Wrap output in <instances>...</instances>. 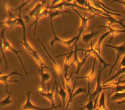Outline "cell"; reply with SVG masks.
<instances>
[{"label":"cell","mask_w":125,"mask_h":110,"mask_svg":"<svg viewBox=\"0 0 125 110\" xmlns=\"http://www.w3.org/2000/svg\"><path fill=\"white\" fill-rule=\"evenodd\" d=\"M6 31V27H4L3 29H1V48L3 49L4 51H10L16 54V56H17V58H18L20 62L21 63V67L23 68V70L24 73H25V75H28L29 73H27V71L25 69V66H24V64L23 62H22V60L21 58H20V56H19L18 53L19 52H25V50H20V51H16L15 49L12 46V45L10 43V42L7 40V39L6 38L5 36V32Z\"/></svg>","instance_id":"6da1fadb"},{"label":"cell","mask_w":125,"mask_h":110,"mask_svg":"<svg viewBox=\"0 0 125 110\" xmlns=\"http://www.w3.org/2000/svg\"><path fill=\"white\" fill-rule=\"evenodd\" d=\"M98 27H102V28H106V29H109L108 31L107 32H105V33H103L100 36V37L98 39V40L97 43H96L95 45H94V48L96 49V50L98 51V52L101 54V51H100V49H101V45L102 42L104 41V40H105L107 36H109V35H111V34H112V36L111 38V40L109 41V42L108 43L111 42V40H113V37H114V35H115L117 33H125V29H123V30H121V29H113V28H111L109 25H103V26H98Z\"/></svg>","instance_id":"7a4b0ae2"},{"label":"cell","mask_w":125,"mask_h":110,"mask_svg":"<svg viewBox=\"0 0 125 110\" xmlns=\"http://www.w3.org/2000/svg\"><path fill=\"white\" fill-rule=\"evenodd\" d=\"M50 27L51 29H52V31L53 32V38L52 40L50 42V45L52 47H53L55 43V42H59L61 43L62 45H64L66 47H68L70 49H71L73 45H75L76 43V40H77V36H74L71 38L70 39H68V40H64V39H61L60 38H59L57 34H55V32L54 28H53V23L52 21H50Z\"/></svg>","instance_id":"3957f363"},{"label":"cell","mask_w":125,"mask_h":110,"mask_svg":"<svg viewBox=\"0 0 125 110\" xmlns=\"http://www.w3.org/2000/svg\"><path fill=\"white\" fill-rule=\"evenodd\" d=\"M102 64L99 63V71H98V75L97 76V79H96V85L95 90L92 93H90L88 95L89 97L90 100H94L98 96L100 95V93L103 91H105L106 89H112L113 88L110 87H104L103 85H101V73L102 71L104 68H101Z\"/></svg>","instance_id":"277c9868"},{"label":"cell","mask_w":125,"mask_h":110,"mask_svg":"<svg viewBox=\"0 0 125 110\" xmlns=\"http://www.w3.org/2000/svg\"><path fill=\"white\" fill-rule=\"evenodd\" d=\"M91 3L93 4V6H94L96 8H98L99 9L103 10L109 15L112 16H121L120 14H117L116 12H119V13H125V11L123 10H117L111 9V8L107 7L105 4L103 3L100 0H88Z\"/></svg>","instance_id":"5b68a950"},{"label":"cell","mask_w":125,"mask_h":110,"mask_svg":"<svg viewBox=\"0 0 125 110\" xmlns=\"http://www.w3.org/2000/svg\"><path fill=\"white\" fill-rule=\"evenodd\" d=\"M72 10H74L75 12H76L78 16L80 17V20H81V22H80V27H79V29H78V35L76 36H77V40H76V43L78 42L80 38H81V36H82V33H83L84 30L87 27V23L88 21H89L90 19H92V18H93L94 16H96V14H94V15L91 16H90L89 17H86L85 16H83L82 15H81L79 12H78V10L76 9H75L74 8H72Z\"/></svg>","instance_id":"8992f818"},{"label":"cell","mask_w":125,"mask_h":110,"mask_svg":"<svg viewBox=\"0 0 125 110\" xmlns=\"http://www.w3.org/2000/svg\"><path fill=\"white\" fill-rule=\"evenodd\" d=\"M78 50H79V49H78V47H77V44H76L75 45V49L73 51V60H72V64H75L76 66V67H77V69H76V75L77 76H78V74L80 73V71L81 70L82 68L83 67L84 64L85 63L87 58L88 57H89V56L90 55L89 54L86 53L85 56H84L83 59L82 60H80L78 57V54H77V52H78Z\"/></svg>","instance_id":"52a82bcc"},{"label":"cell","mask_w":125,"mask_h":110,"mask_svg":"<svg viewBox=\"0 0 125 110\" xmlns=\"http://www.w3.org/2000/svg\"><path fill=\"white\" fill-rule=\"evenodd\" d=\"M46 1L47 0H42L41 1H39L36 5L34 7L33 9L31 11L29 12V13L27 15H26L24 17L25 18V23H27L29 21V19H31L33 16H35L36 14L41 13L43 11V10L44 9L46 6Z\"/></svg>","instance_id":"ba28073f"},{"label":"cell","mask_w":125,"mask_h":110,"mask_svg":"<svg viewBox=\"0 0 125 110\" xmlns=\"http://www.w3.org/2000/svg\"><path fill=\"white\" fill-rule=\"evenodd\" d=\"M37 40H38V41L39 42V43H40V44L42 46L43 49H44V50L45 52L46 53V54L48 55V58H50L51 60V61L53 62V66H54V69H55V71H56L57 74H58V75L59 76V77H60L61 80V82H62V87H65V84H64V76H62V71H61V68L59 67V66L58 64H57L56 61L53 59V58L51 56V55L50 54V53H49V52L48 51V50L46 49V47H45L44 44L41 41V40L40 38H39V37L37 38Z\"/></svg>","instance_id":"9c48e42d"},{"label":"cell","mask_w":125,"mask_h":110,"mask_svg":"<svg viewBox=\"0 0 125 110\" xmlns=\"http://www.w3.org/2000/svg\"><path fill=\"white\" fill-rule=\"evenodd\" d=\"M79 50H82L83 51H85L86 53L87 54H91V55H93L94 57H95L96 59L99 60V63H100L101 64H102L104 66L103 68L105 69V68L107 67H111V64H108L107 62H105V60H104L103 58H102L101 54L94 47H93V43H92V42H91V48L89 49H79Z\"/></svg>","instance_id":"30bf717a"},{"label":"cell","mask_w":125,"mask_h":110,"mask_svg":"<svg viewBox=\"0 0 125 110\" xmlns=\"http://www.w3.org/2000/svg\"><path fill=\"white\" fill-rule=\"evenodd\" d=\"M106 47H110V48H112L113 49H115L117 52V57H116V60H115V62L113 63V64L111 66V69H110V72H109V75H111V73H112V71H113V68L115 66V65L117 64V63L118 62L119 60L120 59L122 56H125V42L123 43V44L121 45H118V46H114V45H111L106 44L105 45Z\"/></svg>","instance_id":"8fae6325"},{"label":"cell","mask_w":125,"mask_h":110,"mask_svg":"<svg viewBox=\"0 0 125 110\" xmlns=\"http://www.w3.org/2000/svg\"><path fill=\"white\" fill-rule=\"evenodd\" d=\"M32 91L27 89V100L25 104L22 106L21 109L19 110H52V107L48 108H43L41 107L36 106L31 101V94Z\"/></svg>","instance_id":"7c38bea8"},{"label":"cell","mask_w":125,"mask_h":110,"mask_svg":"<svg viewBox=\"0 0 125 110\" xmlns=\"http://www.w3.org/2000/svg\"><path fill=\"white\" fill-rule=\"evenodd\" d=\"M57 84V81H56V78H55V82L54 84H53V87L52 91H49V88L50 87H48V92H42V91L41 90H39V94L42 96L44 98H46V99H48L50 102L51 104H52V109H55V110H57V106H55V97H54V92L55 89V87H56Z\"/></svg>","instance_id":"4fadbf2b"},{"label":"cell","mask_w":125,"mask_h":110,"mask_svg":"<svg viewBox=\"0 0 125 110\" xmlns=\"http://www.w3.org/2000/svg\"><path fill=\"white\" fill-rule=\"evenodd\" d=\"M96 62V58H94L93 61V66H92L91 70L89 72V73L86 76H76L74 79H86L88 82V89H87V97H88V95H89L90 93V84L91 82L93 80L94 77V70H95V66Z\"/></svg>","instance_id":"5bb4252c"},{"label":"cell","mask_w":125,"mask_h":110,"mask_svg":"<svg viewBox=\"0 0 125 110\" xmlns=\"http://www.w3.org/2000/svg\"><path fill=\"white\" fill-rule=\"evenodd\" d=\"M18 75L21 76H23V75L22 74L18 72L17 70H14L13 71L10 73L8 75H1L0 76V81L1 82H3L5 84L6 86V91L9 90V85H8V82H18L20 81L19 80H9V78L12 75Z\"/></svg>","instance_id":"9a60e30c"},{"label":"cell","mask_w":125,"mask_h":110,"mask_svg":"<svg viewBox=\"0 0 125 110\" xmlns=\"http://www.w3.org/2000/svg\"><path fill=\"white\" fill-rule=\"evenodd\" d=\"M72 54H73V51H70V52L66 53V54H60V55H58V56H56L55 58H57L58 57H60L61 56H64V55H66V57H65V59H64V78H66V76H67V72H68V69L71 67L72 66V62H71V58H72Z\"/></svg>","instance_id":"2e32d148"},{"label":"cell","mask_w":125,"mask_h":110,"mask_svg":"<svg viewBox=\"0 0 125 110\" xmlns=\"http://www.w3.org/2000/svg\"><path fill=\"white\" fill-rule=\"evenodd\" d=\"M96 15L98 16L101 17V18H103V19H106V20H107V21H109V24H107V25L119 24V25H121V27L125 29V25L123 23V21H124V19H118V18H116V17H113L112 15L102 16L98 13L96 14Z\"/></svg>","instance_id":"e0dca14e"},{"label":"cell","mask_w":125,"mask_h":110,"mask_svg":"<svg viewBox=\"0 0 125 110\" xmlns=\"http://www.w3.org/2000/svg\"><path fill=\"white\" fill-rule=\"evenodd\" d=\"M30 54L33 56V58H34V60H35V62H36V63L37 64V65L40 67V68H41V71H44V70L45 69L52 70V69H51L50 68L48 67V66L45 64L44 62H43V60H42V58L40 57V56H39V54H38L37 51V52H34V53H30Z\"/></svg>","instance_id":"ac0fdd59"},{"label":"cell","mask_w":125,"mask_h":110,"mask_svg":"<svg viewBox=\"0 0 125 110\" xmlns=\"http://www.w3.org/2000/svg\"><path fill=\"white\" fill-rule=\"evenodd\" d=\"M64 13L72 14V12H70L69 11H67V10L63 11V10L60 9L52 10H50V12H49L48 17V19L50 20V21H52L53 18H55V17H57V16H59L60 15H62L63 19H65V16H64Z\"/></svg>","instance_id":"d6986e66"},{"label":"cell","mask_w":125,"mask_h":110,"mask_svg":"<svg viewBox=\"0 0 125 110\" xmlns=\"http://www.w3.org/2000/svg\"><path fill=\"white\" fill-rule=\"evenodd\" d=\"M57 88H56V91L57 95L60 97V98L62 100V108L63 110L65 109V104H66V95H67V93L65 91V89H64V87H61L58 83H57Z\"/></svg>","instance_id":"ffe728a7"},{"label":"cell","mask_w":125,"mask_h":110,"mask_svg":"<svg viewBox=\"0 0 125 110\" xmlns=\"http://www.w3.org/2000/svg\"><path fill=\"white\" fill-rule=\"evenodd\" d=\"M86 92H87V89L85 88H83V87H78V89H76V91H74V93H73V95H72V97L70 98V99H68V102L67 103V104L66 105V107H65V109L64 110H67L70 107L72 106V101H73V99L76 96H78L81 93H85Z\"/></svg>","instance_id":"44dd1931"},{"label":"cell","mask_w":125,"mask_h":110,"mask_svg":"<svg viewBox=\"0 0 125 110\" xmlns=\"http://www.w3.org/2000/svg\"><path fill=\"white\" fill-rule=\"evenodd\" d=\"M16 26H20L23 31V38H26L25 36V30H26V27H25V20L22 18L21 16V11H19V14L18 17H16Z\"/></svg>","instance_id":"7402d4cb"},{"label":"cell","mask_w":125,"mask_h":110,"mask_svg":"<svg viewBox=\"0 0 125 110\" xmlns=\"http://www.w3.org/2000/svg\"><path fill=\"white\" fill-rule=\"evenodd\" d=\"M98 99V96L94 100V102H93V100H90L89 101L88 103H87L85 106L79 108L78 110H84L85 109L86 110H95L96 108V104H97Z\"/></svg>","instance_id":"603a6c76"},{"label":"cell","mask_w":125,"mask_h":110,"mask_svg":"<svg viewBox=\"0 0 125 110\" xmlns=\"http://www.w3.org/2000/svg\"><path fill=\"white\" fill-rule=\"evenodd\" d=\"M18 43H21L23 45L24 49H25V52H28L29 54H30V53H34V52H37V51L35 50V49L33 48L31 45L29 44L26 38H22V40Z\"/></svg>","instance_id":"cb8c5ba5"},{"label":"cell","mask_w":125,"mask_h":110,"mask_svg":"<svg viewBox=\"0 0 125 110\" xmlns=\"http://www.w3.org/2000/svg\"><path fill=\"white\" fill-rule=\"evenodd\" d=\"M100 33V31H97V32H93V30L92 29L91 32L89 34H83L82 36V42L83 43H87L89 42H91L92 41V39L94 37L96 36V35Z\"/></svg>","instance_id":"d4e9b609"},{"label":"cell","mask_w":125,"mask_h":110,"mask_svg":"<svg viewBox=\"0 0 125 110\" xmlns=\"http://www.w3.org/2000/svg\"><path fill=\"white\" fill-rule=\"evenodd\" d=\"M40 77H41V91L44 89L45 87L46 82H48L49 80L50 79L51 76L50 74L48 73H44V71H41L40 73Z\"/></svg>","instance_id":"484cf974"},{"label":"cell","mask_w":125,"mask_h":110,"mask_svg":"<svg viewBox=\"0 0 125 110\" xmlns=\"http://www.w3.org/2000/svg\"><path fill=\"white\" fill-rule=\"evenodd\" d=\"M98 109L100 110H107L105 103V91H103L100 93L98 102Z\"/></svg>","instance_id":"4316f807"},{"label":"cell","mask_w":125,"mask_h":110,"mask_svg":"<svg viewBox=\"0 0 125 110\" xmlns=\"http://www.w3.org/2000/svg\"><path fill=\"white\" fill-rule=\"evenodd\" d=\"M6 91L7 92L8 96L1 101V107L7 106L12 104L13 103L12 100L11 99L12 95L13 94V92H12V91H9V90H8V91Z\"/></svg>","instance_id":"83f0119b"},{"label":"cell","mask_w":125,"mask_h":110,"mask_svg":"<svg viewBox=\"0 0 125 110\" xmlns=\"http://www.w3.org/2000/svg\"><path fill=\"white\" fill-rule=\"evenodd\" d=\"M122 74H125V67H124V68H121V69L119 70V71H118L117 73L115 74V75L113 76H111V77H110L109 79L106 80H105V81L103 83V85L106 84L108 83V82H110L112 81L113 79H115V78H117V76H119V75H122Z\"/></svg>","instance_id":"f1b7e54d"},{"label":"cell","mask_w":125,"mask_h":110,"mask_svg":"<svg viewBox=\"0 0 125 110\" xmlns=\"http://www.w3.org/2000/svg\"><path fill=\"white\" fill-rule=\"evenodd\" d=\"M123 99H125V92H116L110 99L111 101H118Z\"/></svg>","instance_id":"f546056e"},{"label":"cell","mask_w":125,"mask_h":110,"mask_svg":"<svg viewBox=\"0 0 125 110\" xmlns=\"http://www.w3.org/2000/svg\"><path fill=\"white\" fill-rule=\"evenodd\" d=\"M125 90V85H121L118 84L116 85V87L115 88V93L116 92H123V91Z\"/></svg>","instance_id":"4dcf8cb0"},{"label":"cell","mask_w":125,"mask_h":110,"mask_svg":"<svg viewBox=\"0 0 125 110\" xmlns=\"http://www.w3.org/2000/svg\"><path fill=\"white\" fill-rule=\"evenodd\" d=\"M124 67H125V55L123 56V59L121 60V64H120V68H123Z\"/></svg>","instance_id":"1f68e13d"},{"label":"cell","mask_w":125,"mask_h":110,"mask_svg":"<svg viewBox=\"0 0 125 110\" xmlns=\"http://www.w3.org/2000/svg\"><path fill=\"white\" fill-rule=\"evenodd\" d=\"M112 2H117V3H121V5H123L125 7V1H121V0H112Z\"/></svg>","instance_id":"d6a6232c"},{"label":"cell","mask_w":125,"mask_h":110,"mask_svg":"<svg viewBox=\"0 0 125 110\" xmlns=\"http://www.w3.org/2000/svg\"><path fill=\"white\" fill-rule=\"evenodd\" d=\"M64 1V0H52V2H51V6L55 5H57V3L59 1Z\"/></svg>","instance_id":"836d02e7"},{"label":"cell","mask_w":125,"mask_h":110,"mask_svg":"<svg viewBox=\"0 0 125 110\" xmlns=\"http://www.w3.org/2000/svg\"><path fill=\"white\" fill-rule=\"evenodd\" d=\"M125 102V99H124L123 101H121V102H117V104H123V103Z\"/></svg>","instance_id":"e575fe53"},{"label":"cell","mask_w":125,"mask_h":110,"mask_svg":"<svg viewBox=\"0 0 125 110\" xmlns=\"http://www.w3.org/2000/svg\"><path fill=\"white\" fill-rule=\"evenodd\" d=\"M95 110H99V109H96V108Z\"/></svg>","instance_id":"d590c367"},{"label":"cell","mask_w":125,"mask_h":110,"mask_svg":"<svg viewBox=\"0 0 125 110\" xmlns=\"http://www.w3.org/2000/svg\"><path fill=\"white\" fill-rule=\"evenodd\" d=\"M42 1V0H40V1Z\"/></svg>","instance_id":"8d00e7d4"},{"label":"cell","mask_w":125,"mask_h":110,"mask_svg":"<svg viewBox=\"0 0 125 110\" xmlns=\"http://www.w3.org/2000/svg\"></svg>","instance_id":"74e56055"}]
</instances>
